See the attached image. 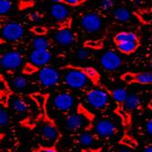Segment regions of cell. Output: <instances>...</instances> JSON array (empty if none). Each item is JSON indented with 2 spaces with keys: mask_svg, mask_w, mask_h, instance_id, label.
Here are the masks:
<instances>
[{
  "mask_svg": "<svg viewBox=\"0 0 152 152\" xmlns=\"http://www.w3.org/2000/svg\"><path fill=\"white\" fill-rule=\"evenodd\" d=\"M23 64V57L18 51H8L0 58V65L7 71L17 70Z\"/></svg>",
  "mask_w": 152,
  "mask_h": 152,
  "instance_id": "obj_10",
  "label": "cell"
},
{
  "mask_svg": "<svg viewBox=\"0 0 152 152\" xmlns=\"http://www.w3.org/2000/svg\"><path fill=\"white\" fill-rule=\"evenodd\" d=\"M141 107H142V101L140 96L137 94H131L129 95L125 104L123 106V108L120 111L116 113L120 118L122 121V125L126 130H128L131 127L133 112L140 109Z\"/></svg>",
  "mask_w": 152,
  "mask_h": 152,
  "instance_id": "obj_3",
  "label": "cell"
},
{
  "mask_svg": "<svg viewBox=\"0 0 152 152\" xmlns=\"http://www.w3.org/2000/svg\"><path fill=\"white\" fill-rule=\"evenodd\" d=\"M12 84L16 89L23 90V89L26 88L27 86H28V81H27L26 77H23V76H17L13 78Z\"/></svg>",
  "mask_w": 152,
  "mask_h": 152,
  "instance_id": "obj_25",
  "label": "cell"
},
{
  "mask_svg": "<svg viewBox=\"0 0 152 152\" xmlns=\"http://www.w3.org/2000/svg\"><path fill=\"white\" fill-rule=\"evenodd\" d=\"M95 134L100 139L109 140L117 136L118 133V128L116 123L107 118H102L95 123Z\"/></svg>",
  "mask_w": 152,
  "mask_h": 152,
  "instance_id": "obj_5",
  "label": "cell"
},
{
  "mask_svg": "<svg viewBox=\"0 0 152 152\" xmlns=\"http://www.w3.org/2000/svg\"><path fill=\"white\" fill-rule=\"evenodd\" d=\"M120 79L128 85H152V73L150 72H126L120 76Z\"/></svg>",
  "mask_w": 152,
  "mask_h": 152,
  "instance_id": "obj_12",
  "label": "cell"
},
{
  "mask_svg": "<svg viewBox=\"0 0 152 152\" xmlns=\"http://www.w3.org/2000/svg\"><path fill=\"white\" fill-rule=\"evenodd\" d=\"M32 152H59L56 145H48V146H37L32 149Z\"/></svg>",
  "mask_w": 152,
  "mask_h": 152,
  "instance_id": "obj_29",
  "label": "cell"
},
{
  "mask_svg": "<svg viewBox=\"0 0 152 152\" xmlns=\"http://www.w3.org/2000/svg\"><path fill=\"white\" fill-rule=\"evenodd\" d=\"M31 31L36 36L42 37V36H45L48 33V28L45 26H35L31 28Z\"/></svg>",
  "mask_w": 152,
  "mask_h": 152,
  "instance_id": "obj_33",
  "label": "cell"
},
{
  "mask_svg": "<svg viewBox=\"0 0 152 152\" xmlns=\"http://www.w3.org/2000/svg\"><path fill=\"white\" fill-rule=\"evenodd\" d=\"M109 94L101 88H91L85 94L87 103L96 110H106L110 104Z\"/></svg>",
  "mask_w": 152,
  "mask_h": 152,
  "instance_id": "obj_4",
  "label": "cell"
},
{
  "mask_svg": "<svg viewBox=\"0 0 152 152\" xmlns=\"http://www.w3.org/2000/svg\"><path fill=\"white\" fill-rule=\"evenodd\" d=\"M85 46L88 48H91V49H99V48H102V42L101 41H87Z\"/></svg>",
  "mask_w": 152,
  "mask_h": 152,
  "instance_id": "obj_35",
  "label": "cell"
},
{
  "mask_svg": "<svg viewBox=\"0 0 152 152\" xmlns=\"http://www.w3.org/2000/svg\"><path fill=\"white\" fill-rule=\"evenodd\" d=\"M37 79L41 86L50 88L56 86L60 80L59 72L51 66H43L37 72Z\"/></svg>",
  "mask_w": 152,
  "mask_h": 152,
  "instance_id": "obj_9",
  "label": "cell"
},
{
  "mask_svg": "<svg viewBox=\"0 0 152 152\" xmlns=\"http://www.w3.org/2000/svg\"><path fill=\"white\" fill-rule=\"evenodd\" d=\"M114 152H132V151L129 148H118Z\"/></svg>",
  "mask_w": 152,
  "mask_h": 152,
  "instance_id": "obj_42",
  "label": "cell"
},
{
  "mask_svg": "<svg viewBox=\"0 0 152 152\" xmlns=\"http://www.w3.org/2000/svg\"><path fill=\"white\" fill-rule=\"evenodd\" d=\"M96 137H99L96 134H93L90 131H85V132H81L79 134H77L75 141L79 146L88 148L96 142Z\"/></svg>",
  "mask_w": 152,
  "mask_h": 152,
  "instance_id": "obj_18",
  "label": "cell"
},
{
  "mask_svg": "<svg viewBox=\"0 0 152 152\" xmlns=\"http://www.w3.org/2000/svg\"><path fill=\"white\" fill-rule=\"evenodd\" d=\"M102 151V148H86L84 149H82L80 152H101Z\"/></svg>",
  "mask_w": 152,
  "mask_h": 152,
  "instance_id": "obj_40",
  "label": "cell"
},
{
  "mask_svg": "<svg viewBox=\"0 0 152 152\" xmlns=\"http://www.w3.org/2000/svg\"><path fill=\"white\" fill-rule=\"evenodd\" d=\"M29 18L33 22H39L42 18V15L39 12H32L29 14Z\"/></svg>",
  "mask_w": 152,
  "mask_h": 152,
  "instance_id": "obj_39",
  "label": "cell"
},
{
  "mask_svg": "<svg viewBox=\"0 0 152 152\" xmlns=\"http://www.w3.org/2000/svg\"><path fill=\"white\" fill-rule=\"evenodd\" d=\"M122 144L125 145L129 148H136L137 143V140L134 139L133 137L129 136V135H124L123 139H122Z\"/></svg>",
  "mask_w": 152,
  "mask_h": 152,
  "instance_id": "obj_30",
  "label": "cell"
},
{
  "mask_svg": "<svg viewBox=\"0 0 152 152\" xmlns=\"http://www.w3.org/2000/svg\"><path fill=\"white\" fill-rule=\"evenodd\" d=\"M86 0H64L63 4L70 6V7H77L84 3Z\"/></svg>",
  "mask_w": 152,
  "mask_h": 152,
  "instance_id": "obj_37",
  "label": "cell"
},
{
  "mask_svg": "<svg viewBox=\"0 0 152 152\" xmlns=\"http://www.w3.org/2000/svg\"><path fill=\"white\" fill-rule=\"evenodd\" d=\"M95 115L84 105L79 103L73 113L68 114L66 118V129L73 133L90 131L94 128Z\"/></svg>",
  "mask_w": 152,
  "mask_h": 152,
  "instance_id": "obj_1",
  "label": "cell"
},
{
  "mask_svg": "<svg viewBox=\"0 0 152 152\" xmlns=\"http://www.w3.org/2000/svg\"><path fill=\"white\" fill-rule=\"evenodd\" d=\"M55 40L57 41L60 46L67 47L74 43L75 35L69 29H61L58 30L55 35Z\"/></svg>",
  "mask_w": 152,
  "mask_h": 152,
  "instance_id": "obj_17",
  "label": "cell"
},
{
  "mask_svg": "<svg viewBox=\"0 0 152 152\" xmlns=\"http://www.w3.org/2000/svg\"><path fill=\"white\" fill-rule=\"evenodd\" d=\"M74 96L69 92H60L55 96L52 99L53 107L57 111L63 114L69 113L74 107Z\"/></svg>",
  "mask_w": 152,
  "mask_h": 152,
  "instance_id": "obj_7",
  "label": "cell"
},
{
  "mask_svg": "<svg viewBox=\"0 0 152 152\" xmlns=\"http://www.w3.org/2000/svg\"><path fill=\"white\" fill-rule=\"evenodd\" d=\"M32 99L36 102V104L43 110L44 112H46V106H47V96L42 95V94H35L31 96Z\"/></svg>",
  "mask_w": 152,
  "mask_h": 152,
  "instance_id": "obj_26",
  "label": "cell"
},
{
  "mask_svg": "<svg viewBox=\"0 0 152 152\" xmlns=\"http://www.w3.org/2000/svg\"><path fill=\"white\" fill-rule=\"evenodd\" d=\"M61 69L66 70V69H76L83 74H85L86 77L88 78V80L92 83V84L96 88H101V89H106L107 87L101 82V76L99 72L96 69V68L92 66H76V65H66L61 67Z\"/></svg>",
  "mask_w": 152,
  "mask_h": 152,
  "instance_id": "obj_6",
  "label": "cell"
},
{
  "mask_svg": "<svg viewBox=\"0 0 152 152\" xmlns=\"http://www.w3.org/2000/svg\"><path fill=\"white\" fill-rule=\"evenodd\" d=\"M9 121V115L7 111L6 107H2L0 109V126L2 128L5 127Z\"/></svg>",
  "mask_w": 152,
  "mask_h": 152,
  "instance_id": "obj_32",
  "label": "cell"
},
{
  "mask_svg": "<svg viewBox=\"0 0 152 152\" xmlns=\"http://www.w3.org/2000/svg\"><path fill=\"white\" fill-rule=\"evenodd\" d=\"M137 16L145 23H149L152 21V11L148 9H144L137 12Z\"/></svg>",
  "mask_w": 152,
  "mask_h": 152,
  "instance_id": "obj_28",
  "label": "cell"
},
{
  "mask_svg": "<svg viewBox=\"0 0 152 152\" xmlns=\"http://www.w3.org/2000/svg\"><path fill=\"white\" fill-rule=\"evenodd\" d=\"M114 18L119 22H127L131 18V13L125 7H118L114 10Z\"/></svg>",
  "mask_w": 152,
  "mask_h": 152,
  "instance_id": "obj_23",
  "label": "cell"
},
{
  "mask_svg": "<svg viewBox=\"0 0 152 152\" xmlns=\"http://www.w3.org/2000/svg\"><path fill=\"white\" fill-rule=\"evenodd\" d=\"M117 46L118 50L125 55H130L134 53L140 47V41L139 42H123L119 43Z\"/></svg>",
  "mask_w": 152,
  "mask_h": 152,
  "instance_id": "obj_22",
  "label": "cell"
},
{
  "mask_svg": "<svg viewBox=\"0 0 152 152\" xmlns=\"http://www.w3.org/2000/svg\"><path fill=\"white\" fill-rule=\"evenodd\" d=\"M145 129H146L147 133L150 137H152V116L148 117L146 119V121H145Z\"/></svg>",
  "mask_w": 152,
  "mask_h": 152,
  "instance_id": "obj_38",
  "label": "cell"
},
{
  "mask_svg": "<svg viewBox=\"0 0 152 152\" xmlns=\"http://www.w3.org/2000/svg\"><path fill=\"white\" fill-rule=\"evenodd\" d=\"M81 26L88 33H96L101 28L102 21L99 15L95 13H88L80 20Z\"/></svg>",
  "mask_w": 152,
  "mask_h": 152,
  "instance_id": "obj_14",
  "label": "cell"
},
{
  "mask_svg": "<svg viewBox=\"0 0 152 152\" xmlns=\"http://www.w3.org/2000/svg\"><path fill=\"white\" fill-rule=\"evenodd\" d=\"M51 59V53L48 49L47 50H38L35 49L31 52L29 56V60L31 63L36 65L37 66H46V65Z\"/></svg>",
  "mask_w": 152,
  "mask_h": 152,
  "instance_id": "obj_16",
  "label": "cell"
},
{
  "mask_svg": "<svg viewBox=\"0 0 152 152\" xmlns=\"http://www.w3.org/2000/svg\"><path fill=\"white\" fill-rule=\"evenodd\" d=\"M40 68L38 66H37L36 65H34L33 63H31L30 61L29 62H26L25 65H24V67L22 69V73L24 75H27V76H30L36 72H38Z\"/></svg>",
  "mask_w": 152,
  "mask_h": 152,
  "instance_id": "obj_27",
  "label": "cell"
},
{
  "mask_svg": "<svg viewBox=\"0 0 152 152\" xmlns=\"http://www.w3.org/2000/svg\"><path fill=\"white\" fill-rule=\"evenodd\" d=\"M39 123L37 133L40 139L50 145H56L62 137L57 124L47 114V112H43L42 115H40Z\"/></svg>",
  "mask_w": 152,
  "mask_h": 152,
  "instance_id": "obj_2",
  "label": "cell"
},
{
  "mask_svg": "<svg viewBox=\"0 0 152 152\" xmlns=\"http://www.w3.org/2000/svg\"><path fill=\"white\" fill-rule=\"evenodd\" d=\"M25 34L24 26L17 22H10L2 27V37L7 41L17 42L23 38Z\"/></svg>",
  "mask_w": 152,
  "mask_h": 152,
  "instance_id": "obj_11",
  "label": "cell"
},
{
  "mask_svg": "<svg viewBox=\"0 0 152 152\" xmlns=\"http://www.w3.org/2000/svg\"><path fill=\"white\" fill-rule=\"evenodd\" d=\"M51 1H53L55 3H63L64 0H51Z\"/></svg>",
  "mask_w": 152,
  "mask_h": 152,
  "instance_id": "obj_43",
  "label": "cell"
},
{
  "mask_svg": "<svg viewBox=\"0 0 152 152\" xmlns=\"http://www.w3.org/2000/svg\"><path fill=\"white\" fill-rule=\"evenodd\" d=\"M77 58L80 61H85L89 58V52L87 49L81 48L77 52Z\"/></svg>",
  "mask_w": 152,
  "mask_h": 152,
  "instance_id": "obj_34",
  "label": "cell"
},
{
  "mask_svg": "<svg viewBox=\"0 0 152 152\" xmlns=\"http://www.w3.org/2000/svg\"><path fill=\"white\" fill-rule=\"evenodd\" d=\"M32 48L38 50H47L49 48V41L43 37H37L32 40Z\"/></svg>",
  "mask_w": 152,
  "mask_h": 152,
  "instance_id": "obj_24",
  "label": "cell"
},
{
  "mask_svg": "<svg viewBox=\"0 0 152 152\" xmlns=\"http://www.w3.org/2000/svg\"><path fill=\"white\" fill-rule=\"evenodd\" d=\"M142 152H152V144L146 145V146L143 148Z\"/></svg>",
  "mask_w": 152,
  "mask_h": 152,
  "instance_id": "obj_41",
  "label": "cell"
},
{
  "mask_svg": "<svg viewBox=\"0 0 152 152\" xmlns=\"http://www.w3.org/2000/svg\"><path fill=\"white\" fill-rule=\"evenodd\" d=\"M100 65L107 71H115L122 66V59L118 53L109 50L101 56Z\"/></svg>",
  "mask_w": 152,
  "mask_h": 152,
  "instance_id": "obj_13",
  "label": "cell"
},
{
  "mask_svg": "<svg viewBox=\"0 0 152 152\" xmlns=\"http://www.w3.org/2000/svg\"><path fill=\"white\" fill-rule=\"evenodd\" d=\"M148 107L152 110V100H150V102H149V104H148Z\"/></svg>",
  "mask_w": 152,
  "mask_h": 152,
  "instance_id": "obj_44",
  "label": "cell"
},
{
  "mask_svg": "<svg viewBox=\"0 0 152 152\" xmlns=\"http://www.w3.org/2000/svg\"><path fill=\"white\" fill-rule=\"evenodd\" d=\"M51 16L57 20H65L68 16V9L63 3H55L51 7Z\"/></svg>",
  "mask_w": 152,
  "mask_h": 152,
  "instance_id": "obj_19",
  "label": "cell"
},
{
  "mask_svg": "<svg viewBox=\"0 0 152 152\" xmlns=\"http://www.w3.org/2000/svg\"><path fill=\"white\" fill-rule=\"evenodd\" d=\"M64 81L67 87L74 89H83L88 86V78L85 74L76 69H66Z\"/></svg>",
  "mask_w": 152,
  "mask_h": 152,
  "instance_id": "obj_8",
  "label": "cell"
},
{
  "mask_svg": "<svg viewBox=\"0 0 152 152\" xmlns=\"http://www.w3.org/2000/svg\"><path fill=\"white\" fill-rule=\"evenodd\" d=\"M114 43L116 45L123 42H139L140 38L137 34L130 32V31H121L115 35L114 38Z\"/></svg>",
  "mask_w": 152,
  "mask_h": 152,
  "instance_id": "obj_20",
  "label": "cell"
},
{
  "mask_svg": "<svg viewBox=\"0 0 152 152\" xmlns=\"http://www.w3.org/2000/svg\"><path fill=\"white\" fill-rule=\"evenodd\" d=\"M12 107L14 110H16L18 113H25L29 110V104L22 96H16L12 100Z\"/></svg>",
  "mask_w": 152,
  "mask_h": 152,
  "instance_id": "obj_21",
  "label": "cell"
},
{
  "mask_svg": "<svg viewBox=\"0 0 152 152\" xmlns=\"http://www.w3.org/2000/svg\"><path fill=\"white\" fill-rule=\"evenodd\" d=\"M12 7V3L9 0H0V14L6 15Z\"/></svg>",
  "mask_w": 152,
  "mask_h": 152,
  "instance_id": "obj_31",
  "label": "cell"
},
{
  "mask_svg": "<svg viewBox=\"0 0 152 152\" xmlns=\"http://www.w3.org/2000/svg\"><path fill=\"white\" fill-rule=\"evenodd\" d=\"M109 96L113 99V100L115 101L116 104V109H115V113H118V111L123 108V106L125 104L129 94L128 91L125 88H115V89H109V88H106L105 89Z\"/></svg>",
  "mask_w": 152,
  "mask_h": 152,
  "instance_id": "obj_15",
  "label": "cell"
},
{
  "mask_svg": "<svg viewBox=\"0 0 152 152\" xmlns=\"http://www.w3.org/2000/svg\"><path fill=\"white\" fill-rule=\"evenodd\" d=\"M114 6V1L113 0H101L100 1V7L103 10H109L111 9Z\"/></svg>",
  "mask_w": 152,
  "mask_h": 152,
  "instance_id": "obj_36",
  "label": "cell"
}]
</instances>
